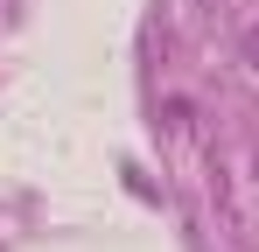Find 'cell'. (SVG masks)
<instances>
[{"label":"cell","mask_w":259,"mask_h":252,"mask_svg":"<svg viewBox=\"0 0 259 252\" xmlns=\"http://www.w3.org/2000/svg\"><path fill=\"white\" fill-rule=\"evenodd\" d=\"M196 7H217V0H196Z\"/></svg>","instance_id":"cell-2"},{"label":"cell","mask_w":259,"mask_h":252,"mask_svg":"<svg viewBox=\"0 0 259 252\" xmlns=\"http://www.w3.org/2000/svg\"><path fill=\"white\" fill-rule=\"evenodd\" d=\"M238 56H245V63H252V70H259V21H252V28H245V35H238Z\"/></svg>","instance_id":"cell-1"}]
</instances>
